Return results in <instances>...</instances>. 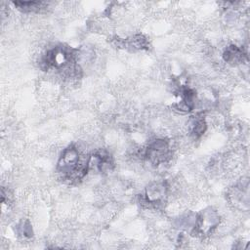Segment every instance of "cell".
Segmentation results:
<instances>
[{
    "label": "cell",
    "mask_w": 250,
    "mask_h": 250,
    "mask_svg": "<svg viewBox=\"0 0 250 250\" xmlns=\"http://www.w3.org/2000/svg\"><path fill=\"white\" fill-rule=\"evenodd\" d=\"M249 184H248V180L242 181L240 183H238L237 185H235L229 191V197L230 199V202L237 205H245L246 209L248 208V204H249Z\"/></svg>",
    "instance_id": "6"
},
{
    "label": "cell",
    "mask_w": 250,
    "mask_h": 250,
    "mask_svg": "<svg viewBox=\"0 0 250 250\" xmlns=\"http://www.w3.org/2000/svg\"><path fill=\"white\" fill-rule=\"evenodd\" d=\"M144 154L146 159L154 166L166 163L172 155L169 141L166 139H155L151 141L146 147Z\"/></svg>",
    "instance_id": "5"
},
{
    "label": "cell",
    "mask_w": 250,
    "mask_h": 250,
    "mask_svg": "<svg viewBox=\"0 0 250 250\" xmlns=\"http://www.w3.org/2000/svg\"><path fill=\"white\" fill-rule=\"evenodd\" d=\"M14 5L23 13H38L47 7V2L43 1H15Z\"/></svg>",
    "instance_id": "11"
},
{
    "label": "cell",
    "mask_w": 250,
    "mask_h": 250,
    "mask_svg": "<svg viewBox=\"0 0 250 250\" xmlns=\"http://www.w3.org/2000/svg\"><path fill=\"white\" fill-rule=\"evenodd\" d=\"M220 223V216L216 210L209 207L195 215L191 234L194 236L205 237L210 235Z\"/></svg>",
    "instance_id": "3"
},
{
    "label": "cell",
    "mask_w": 250,
    "mask_h": 250,
    "mask_svg": "<svg viewBox=\"0 0 250 250\" xmlns=\"http://www.w3.org/2000/svg\"><path fill=\"white\" fill-rule=\"evenodd\" d=\"M117 46L124 47L125 49L131 52H136V51L147 50L149 48V43L147 38L145 35L139 33L131 36L130 38L120 40Z\"/></svg>",
    "instance_id": "9"
},
{
    "label": "cell",
    "mask_w": 250,
    "mask_h": 250,
    "mask_svg": "<svg viewBox=\"0 0 250 250\" xmlns=\"http://www.w3.org/2000/svg\"><path fill=\"white\" fill-rule=\"evenodd\" d=\"M90 161V155L80 152L76 146L70 145L62 152L57 164V172L64 183L76 185L87 175Z\"/></svg>",
    "instance_id": "1"
},
{
    "label": "cell",
    "mask_w": 250,
    "mask_h": 250,
    "mask_svg": "<svg viewBox=\"0 0 250 250\" xmlns=\"http://www.w3.org/2000/svg\"><path fill=\"white\" fill-rule=\"evenodd\" d=\"M168 186L166 182H153L145 188L141 194V204L146 208H160L167 198Z\"/></svg>",
    "instance_id": "4"
},
{
    "label": "cell",
    "mask_w": 250,
    "mask_h": 250,
    "mask_svg": "<svg viewBox=\"0 0 250 250\" xmlns=\"http://www.w3.org/2000/svg\"><path fill=\"white\" fill-rule=\"evenodd\" d=\"M79 50L65 45H57L48 50L40 59L39 65L44 71L58 70L68 77L78 76Z\"/></svg>",
    "instance_id": "2"
},
{
    "label": "cell",
    "mask_w": 250,
    "mask_h": 250,
    "mask_svg": "<svg viewBox=\"0 0 250 250\" xmlns=\"http://www.w3.org/2000/svg\"><path fill=\"white\" fill-rule=\"evenodd\" d=\"M180 101L177 102L173 106L181 111H191L195 105V92L193 89L188 87H182L180 89Z\"/></svg>",
    "instance_id": "8"
},
{
    "label": "cell",
    "mask_w": 250,
    "mask_h": 250,
    "mask_svg": "<svg viewBox=\"0 0 250 250\" xmlns=\"http://www.w3.org/2000/svg\"><path fill=\"white\" fill-rule=\"evenodd\" d=\"M91 161H94L96 168L101 173L111 172L114 168V161L111 154L105 149L97 150L92 156Z\"/></svg>",
    "instance_id": "7"
},
{
    "label": "cell",
    "mask_w": 250,
    "mask_h": 250,
    "mask_svg": "<svg viewBox=\"0 0 250 250\" xmlns=\"http://www.w3.org/2000/svg\"><path fill=\"white\" fill-rule=\"evenodd\" d=\"M206 127L207 125L203 116L197 115L193 117L190 122V129H189L191 136L195 139H198L204 134V132L206 131Z\"/></svg>",
    "instance_id": "12"
},
{
    "label": "cell",
    "mask_w": 250,
    "mask_h": 250,
    "mask_svg": "<svg viewBox=\"0 0 250 250\" xmlns=\"http://www.w3.org/2000/svg\"><path fill=\"white\" fill-rule=\"evenodd\" d=\"M18 232H19V234L22 235L23 237H31L33 235L32 228H31V225L28 220L22 221L20 223V225L18 227Z\"/></svg>",
    "instance_id": "13"
},
{
    "label": "cell",
    "mask_w": 250,
    "mask_h": 250,
    "mask_svg": "<svg viewBox=\"0 0 250 250\" xmlns=\"http://www.w3.org/2000/svg\"><path fill=\"white\" fill-rule=\"evenodd\" d=\"M223 59L226 62L231 65H237L242 63L244 61L248 60L247 53L243 48L237 47L236 45H229L226 48L223 53Z\"/></svg>",
    "instance_id": "10"
}]
</instances>
